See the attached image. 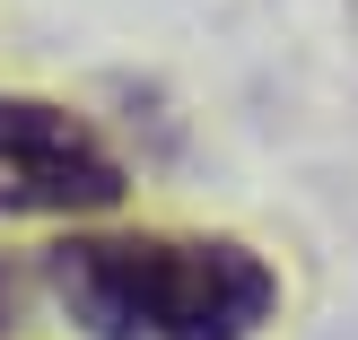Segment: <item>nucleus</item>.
I'll list each match as a JSON object with an SVG mask.
<instances>
[{
    "label": "nucleus",
    "instance_id": "1",
    "mask_svg": "<svg viewBox=\"0 0 358 340\" xmlns=\"http://www.w3.org/2000/svg\"><path fill=\"white\" fill-rule=\"evenodd\" d=\"M44 279L87 340H254L280 306L271 262L236 236H62Z\"/></svg>",
    "mask_w": 358,
    "mask_h": 340
},
{
    "label": "nucleus",
    "instance_id": "2",
    "mask_svg": "<svg viewBox=\"0 0 358 340\" xmlns=\"http://www.w3.org/2000/svg\"><path fill=\"white\" fill-rule=\"evenodd\" d=\"M122 201V157L70 105L0 96V219H87Z\"/></svg>",
    "mask_w": 358,
    "mask_h": 340
},
{
    "label": "nucleus",
    "instance_id": "3",
    "mask_svg": "<svg viewBox=\"0 0 358 340\" xmlns=\"http://www.w3.org/2000/svg\"><path fill=\"white\" fill-rule=\"evenodd\" d=\"M0 323H9V271H0Z\"/></svg>",
    "mask_w": 358,
    "mask_h": 340
}]
</instances>
